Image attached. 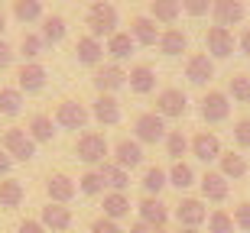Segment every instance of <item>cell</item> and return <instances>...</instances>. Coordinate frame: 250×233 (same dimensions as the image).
I'll return each instance as SVG.
<instances>
[{
	"instance_id": "obj_1",
	"label": "cell",
	"mask_w": 250,
	"mask_h": 233,
	"mask_svg": "<svg viewBox=\"0 0 250 233\" xmlns=\"http://www.w3.org/2000/svg\"><path fill=\"white\" fill-rule=\"evenodd\" d=\"M117 7L107 3V0H94L91 10H88V29H91L94 39H107L117 33Z\"/></svg>"
},
{
	"instance_id": "obj_2",
	"label": "cell",
	"mask_w": 250,
	"mask_h": 233,
	"mask_svg": "<svg viewBox=\"0 0 250 233\" xmlns=\"http://www.w3.org/2000/svg\"><path fill=\"white\" fill-rule=\"evenodd\" d=\"M75 156L82 159L84 165H101V162H107V156H111V143L104 140V133L88 130L75 143Z\"/></svg>"
},
{
	"instance_id": "obj_3",
	"label": "cell",
	"mask_w": 250,
	"mask_h": 233,
	"mask_svg": "<svg viewBox=\"0 0 250 233\" xmlns=\"http://www.w3.org/2000/svg\"><path fill=\"white\" fill-rule=\"evenodd\" d=\"M166 133H169L166 120H163L156 110H146L133 120V140H137L140 146H143V143H146V146H156V143L166 140Z\"/></svg>"
},
{
	"instance_id": "obj_4",
	"label": "cell",
	"mask_w": 250,
	"mask_h": 233,
	"mask_svg": "<svg viewBox=\"0 0 250 233\" xmlns=\"http://www.w3.org/2000/svg\"><path fill=\"white\" fill-rule=\"evenodd\" d=\"M0 149L7 152L13 162H29V159L36 156V143H33V136L23 126H10L3 133V140H0Z\"/></svg>"
},
{
	"instance_id": "obj_5",
	"label": "cell",
	"mask_w": 250,
	"mask_h": 233,
	"mask_svg": "<svg viewBox=\"0 0 250 233\" xmlns=\"http://www.w3.org/2000/svg\"><path fill=\"white\" fill-rule=\"evenodd\" d=\"M156 113L163 120H179L188 113V94L182 88H163L156 94Z\"/></svg>"
},
{
	"instance_id": "obj_6",
	"label": "cell",
	"mask_w": 250,
	"mask_h": 233,
	"mask_svg": "<svg viewBox=\"0 0 250 233\" xmlns=\"http://www.w3.org/2000/svg\"><path fill=\"white\" fill-rule=\"evenodd\" d=\"M52 120H56V126H62V130H84L88 120H91V110H88L82 101H59Z\"/></svg>"
},
{
	"instance_id": "obj_7",
	"label": "cell",
	"mask_w": 250,
	"mask_h": 233,
	"mask_svg": "<svg viewBox=\"0 0 250 233\" xmlns=\"http://www.w3.org/2000/svg\"><path fill=\"white\" fill-rule=\"evenodd\" d=\"M188 152H192L195 159H202L205 165H211V162H218L221 159V140H218V133L211 130H202V133H195L192 140H188Z\"/></svg>"
},
{
	"instance_id": "obj_8",
	"label": "cell",
	"mask_w": 250,
	"mask_h": 233,
	"mask_svg": "<svg viewBox=\"0 0 250 233\" xmlns=\"http://www.w3.org/2000/svg\"><path fill=\"white\" fill-rule=\"evenodd\" d=\"M205 123H224L231 117V97L224 91H208L202 97V107H198Z\"/></svg>"
},
{
	"instance_id": "obj_9",
	"label": "cell",
	"mask_w": 250,
	"mask_h": 233,
	"mask_svg": "<svg viewBox=\"0 0 250 233\" xmlns=\"http://www.w3.org/2000/svg\"><path fill=\"white\" fill-rule=\"evenodd\" d=\"M94 88H98V94H117L127 84V72H124L117 62H111V65H98L91 75Z\"/></svg>"
},
{
	"instance_id": "obj_10",
	"label": "cell",
	"mask_w": 250,
	"mask_h": 233,
	"mask_svg": "<svg viewBox=\"0 0 250 233\" xmlns=\"http://www.w3.org/2000/svg\"><path fill=\"white\" fill-rule=\"evenodd\" d=\"M88 110H91V117L101 123V126H117V123L124 120L121 101H117L114 94H98V97H94V104L88 107Z\"/></svg>"
},
{
	"instance_id": "obj_11",
	"label": "cell",
	"mask_w": 250,
	"mask_h": 233,
	"mask_svg": "<svg viewBox=\"0 0 250 233\" xmlns=\"http://www.w3.org/2000/svg\"><path fill=\"white\" fill-rule=\"evenodd\" d=\"M78 195V185L75 178H68L65 172H52L46 178V197L52 204H72V197Z\"/></svg>"
},
{
	"instance_id": "obj_12",
	"label": "cell",
	"mask_w": 250,
	"mask_h": 233,
	"mask_svg": "<svg viewBox=\"0 0 250 233\" xmlns=\"http://www.w3.org/2000/svg\"><path fill=\"white\" fill-rule=\"evenodd\" d=\"M46 81H49V75L39 62H23V65L17 68V88L23 94H39L46 88Z\"/></svg>"
},
{
	"instance_id": "obj_13",
	"label": "cell",
	"mask_w": 250,
	"mask_h": 233,
	"mask_svg": "<svg viewBox=\"0 0 250 233\" xmlns=\"http://www.w3.org/2000/svg\"><path fill=\"white\" fill-rule=\"evenodd\" d=\"M234 33L231 29H224V26H211L208 33H205V52L211 58H228L234 55Z\"/></svg>"
},
{
	"instance_id": "obj_14",
	"label": "cell",
	"mask_w": 250,
	"mask_h": 233,
	"mask_svg": "<svg viewBox=\"0 0 250 233\" xmlns=\"http://www.w3.org/2000/svg\"><path fill=\"white\" fill-rule=\"evenodd\" d=\"M111 162H117L121 168H137L143 165V146H140L137 140H130V136H124V140H117L111 146Z\"/></svg>"
},
{
	"instance_id": "obj_15",
	"label": "cell",
	"mask_w": 250,
	"mask_h": 233,
	"mask_svg": "<svg viewBox=\"0 0 250 233\" xmlns=\"http://www.w3.org/2000/svg\"><path fill=\"white\" fill-rule=\"evenodd\" d=\"M244 0H211V17H214V26H237L244 23Z\"/></svg>"
},
{
	"instance_id": "obj_16",
	"label": "cell",
	"mask_w": 250,
	"mask_h": 233,
	"mask_svg": "<svg viewBox=\"0 0 250 233\" xmlns=\"http://www.w3.org/2000/svg\"><path fill=\"white\" fill-rule=\"evenodd\" d=\"M137 214H140V220H143L146 227H166L169 224V204H163L159 197L143 195L137 201Z\"/></svg>"
},
{
	"instance_id": "obj_17",
	"label": "cell",
	"mask_w": 250,
	"mask_h": 233,
	"mask_svg": "<svg viewBox=\"0 0 250 233\" xmlns=\"http://www.w3.org/2000/svg\"><path fill=\"white\" fill-rule=\"evenodd\" d=\"M176 220L179 227H202L208 220V207L202 197H182L176 204Z\"/></svg>"
},
{
	"instance_id": "obj_18",
	"label": "cell",
	"mask_w": 250,
	"mask_h": 233,
	"mask_svg": "<svg viewBox=\"0 0 250 233\" xmlns=\"http://www.w3.org/2000/svg\"><path fill=\"white\" fill-rule=\"evenodd\" d=\"M198 185H202V201H211V204H221V201H228V195H231L228 178H224L221 172H211V168L198 178Z\"/></svg>"
},
{
	"instance_id": "obj_19",
	"label": "cell",
	"mask_w": 250,
	"mask_h": 233,
	"mask_svg": "<svg viewBox=\"0 0 250 233\" xmlns=\"http://www.w3.org/2000/svg\"><path fill=\"white\" fill-rule=\"evenodd\" d=\"M75 58H78V65L98 68L104 62V42L94 39L91 33H88V36H78V42H75Z\"/></svg>"
},
{
	"instance_id": "obj_20",
	"label": "cell",
	"mask_w": 250,
	"mask_h": 233,
	"mask_svg": "<svg viewBox=\"0 0 250 233\" xmlns=\"http://www.w3.org/2000/svg\"><path fill=\"white\" fill-rule=\"evenodd\" d=\"M186 78L192 84H208L214 78V58L208 52H195L186 58Z\"/></svg>"
},
{
	"instance_id": "obj_21",
	"label": "cell",
	"mask_w": 250,
	"mask_h": 233,
	"mask_svg": "<svg viewBox=\"0 0 250 233\" xmlns=\"http://www.w3.org/2000/svg\"><path fill=\"white\" fill-rule=\"evenodd\" d=\"M39 224L46 227V230H52V233H65L72 227V207L68 204H52V201H49V204L42 207V214H39Z\"/></svg>"
},
{
	"instance_id": "obj_22",
	"label": "cell",
	"mask_w": 250,
	"mask_h": 233,
	"mask_svg": "<svg viewBox=\"0 0 250 233\" xmlns=\"http://www.w3.org/2000/svg\"><path fill=\"white\" fill-rule=\"evenodd\" d=\"M127 84H130V91L133 94H153L156 91V68L153 65H133L127 72Z\"/></svg>"
},
{
	"instance_id": "obj_23",
	"label": "cell",
	"mask_w": 250,
	"mask_h": 233,
	"mask_svg": "<svg viewBox=\"0 0 250 233\" xmlns=\"http://www.w3.org/2000/svg\"><path fill=\"white\" fill-rule=\"evenodd\" d=\"M159 52L163 55H169V58H176V55H182V52H188V36L182 33L179 26H166L163 33H159Z\"/></svg>"
},
{
	"instance_id": "obj_24",
	"label": "cell",
	"mask_w": 250,
	"mask_h": 233,
	"mask_svg": "<svg viewBox=\"0 0 250 233\" xmlns=\"http://www.w3.org/2000/svg\"><path fill=\"white\" fill-rule=\"evenodd\" d=\"M127 33L133 36L137 46H156L159 42V29H156V19L153 17H133Z\"/></svg>"
},
{
	"instance_id": "obj_25",
	"label": "cell",
	"mask_w": 250,
	"mask_h": 233,
	"mask_svg": "<svg viewBox=\"0 0 250 233\" xmlns=\"http://www.w3.org/2000/svg\"><path fill=\"white\" fill-rule=\"evenodd\" d=\"M133 49H137V42H133V36L130 33H124V29H117L114 36H107V46H104V55H111L117 65L121 62H127L130 55H133Z\"/></svg>"
},
{
	"instance_id": "obj_26",
	"label": "cell",
	"mask_w": 250,
	"mask_h": 233,
	"mask_svg": "<svg viewBox=\"0 0 250 233\" xmlns=\"http://www.w3.org/2000/svg\"><path fill=\"white\" fill-rule=\"evenodd\" d=\"M26 133L33 136V143H52L56 140V120L49 117V113H33L26 123Z\"/></svg>"
},
{
	"instance_id": "obj_27",
	"label": "cell",
	"mask_w": 250,
	"mask_h": 233,
	"mask_svg": "<svg viewBox=\"0 0 250 233\" xmlns=\"http://www.w3.org/2000/svg\"><path fill=\"white\" fill-rule=\"evenodd\" d=\"M98 172H101V178H104V188H111V191H127V185H130V172L127 168H121L117 162H101L98 165Z\"/></svg>"
},
{
	"instance_id": "obj_28",
	"label": "cell",
	"mask_w": 250,
	"mask_h": 233,
	"mask_svg": "<svg viewBox=\"0 0 250 233\" xmlns=\"http://www.w3.org/2000/svg\"><path fill=\"white\" fill-rule=\"evenodd\" d=\"M218 172H221L228 181H237V178H244L247 175V159L241 156V152H234V149H228V152H221V159H218Z\"/></svg>"
},
{
	"instance_id": "obj_29",
	"label": "cell",
	"mask_w": 250,
	"mask_h": 233,
	"mask_svg": "<svg viewBox=\"0 0 250 233\" xmlns=\"http://www.w3.org/2000/svg\"><path fill=\"white\" fill-rule=\"evenodd\" d=\"M182 13V0H149V17L156 19V23H166L172 26Z\"/></svg>"
},
{
	"instance_id": "obj_30",
	"label": "cell",
	"mask_w": 250,
	"mask_h": 233,
	"mask_svg": "<svg viewBox=\"0 0 250 233\" xmlns=\"http://www.w3.org/2000/svg\"><path fill=\"white\" fill-rule=\"evenodd\" d=\"M130 197L127 191H107L104 195V217H111V220H121V217H130Z\"/></svg>"
},
{
	"instance_id": "obj_31",
	"label": "cell",
	"mask_w": 250,
	"mask_h": 233,
	"mask_svg": "<svg viewBox=\"0 0 250 233\" xmlns=\"http://www.w3.org/2000/svg\"><path fill=\"white\" fill-rule=\"evenodd\" d=\"M65 33H68V23H65V17H59V13H52V17H42V42L46 46H59L65 39Z\"/></svg>"
},
{
	"instance_id": "obj_32",
	"label": "cell",
	"mask_w": 250,
	"mask_h": 233,
	"mask_svg": "<svg viewBox=\"0 0 250 233\" xmlns=\"http://www.w3.org/2000/svg\"><path fill=\"white\" fill-rule=\"evenodd\" d=\"M23 197H26V191H23V185H20L17 178H0V207H7V211H13V207L23 204Z\"/></svg>"
},
{
	"instance_id": "obj_33",
	"label": "cell",
	"mask_w": 250,
	"mask_h": 233,
	"mask_svg": "<svg viewBox=\"0 0 250 233\" xmlns=\"http://www.w3.org/2000/svg\"><path fill=\"white\" fill-rule=\"evenodd\" d=\"M140 185H143V191H146L149 197H159V191L169 185V175L163 165H146V172H143V178H140Z\"/></svg>"
},
{
	"instance_id": "obj_34",
	"label": "cell",
	"mask_w": 250,
	"mask_h": 233,
	"mask_svg": "<svg viewBox=\"0 0 250 233\" xmlns=\"http://www.w3.org/2000/svg\"><path fill=\"white\" fill-rule=\"evenodd\" d=\"M166 175H169V185L172 188H179V191H186V188H192L195 185V168L188 165V162H172V165L166 168Z\"/></svg>"
},
{
	"instance_id": "obj_35",
	"label": "cell",
	"mask_w": 250,
	"mask_h": 233,
	"mask_svg": "<svg viewBox=\"0 0 250 233\" xmlns=\"http://www.w3.org/2000/svg\"><path fill=\"white\" fill-rule=\"evenodd\" d=\"M13 17H17V23H23V26L42 19V0H13Z\"/></svg>"
},
{
	"instance_id": "obj_36",
	"label": "cell",
	"mask_w": 250,
	"mask_h": 233,
	"mask_svg": "<svg viewBox=\"0 0 250 233\" xmlns=\"http://www.w3.org/2000/svg\"><path fill=\"white\" fill-rule=\"evenodd\" d=\"M23 110V91L20 88H0V117H17Z\"/></svg>"
},
{
	"instance_id": "obj_37",
	"label": "cell",
	"mask_w": 250,
	"mask_h": 233,
	"mask_svg": "<svg viewBox=\"0 0 250 233\" xmlns=\"http://www.w3.org/2000/svg\"><path fill=\"white\" fill-rule=\"evenodd\" d=\"M224 94H228L234 104H250V75H231Z\"/></svg>"
},
{
	"instance_id": "obj_38",
	"label": "cell",
	"mask_w": 250,
	"mask_h": 233,
	"mask_svg": "<svg viewBox=\"0 0 250 233\" xmlns=\"http://www.w3.org/2000/svg\"><path fill=\"white\" fill-rule=\"evenodd\" d=\"M42 49H46V42H42L39 33H23V39H20V55L26 58V62H36L42 55Z\"/></svg>"
},
{
	"instance_id": "obj_39",
	"label": "cell",
	"mask_w": 250,
	"mask_h": 233,
	"mask_svg": "<svg viewBox=\"0 0 250 233\" xmlns=\"http://www.w3.org/2000/svg\"><path fill=\"white\" fill-rule=\"evenodd\" d=\"M163 143H166V156H172V162H179L188 152V136L182 130H169Z\"/></svg>"
},
{
	"instance_id": "obj_40",
	"label": "cell",
	"mask_w": 250,
	"mask_h": 233,
	"mask_svg": "<svg viewBox=\"0 0 250 233\" xmlns=\"http://www.w3.org/2000/svg\"><path fill=\"white\" fill-rule=\"evenodd\" d=\"M78 191H82V195H88V197L104 195V178H101V172H98V168H88V172L78 178Z\"/></svg>"
},
{
	"instance_id": "obj_41",
	"label": "cell",
	"mask_w": 250,
	"mask_h": 233,
	"mask_svg": "<svg viewBox=\"0 0 250 233\" xmlns=\"http://www.w3.org/2000/svg\"><path fill=\"white\" fill-rule=\"evenodd\" d=\"M208 233H234V217L228 211H211L208 214Z\"/></svg>"
},
{
	"instance_id": "obj_42",
	"label": "cell",
	"mask_w": 250,
	"mask_h": 233,
	"mask_svg": "<svg viewBox=\"0 0 250 233\" xmlns=\"http://www.w3.org/2000/svg\"><path fill=\"white\" fill-rule=\"evenodd\" d=\"M234 146L237 149H250V117H241L234 123Z\"/></svg>"
},
{
	"instance_id": "obj_43",
	"label": "cell",
	"mask_w": 250,
	"mask_h": 233,
	"mask_svg": "<svg viewBox=\"0 0 250 233\" xmlns=\"http://www.w3.org/2000/svg\"><path fill=\"white\" fill-rule=\"evenodd\" d=\"M234 227L237 230H244V233H250V201H241V204L234 207Z\"/></svg>"
},
{
	"instance_id": "obj_44",
	"label": "cell",
	"mask_w": 250,
	"mask_h": 233,
	"mask_svg": "<svg viewBox=\"0 0 250 233\" xmlns=\"http://www.w3.org/2000/svg\"><path fill=\"white\" fill-rule=\"evenodd\" d=\"M182 10H186L188 17H205V13H211V0H182Z\"/></svg>"
},
{
	"instance_id": "obj_45",
	"label": "cell",
	"mask_w": 250,
	"mask_h": 233,
	"mask_svg": "<svg viewBox=\"0 0 250 233\" xmlns=\"http://www.w3.org/2000/svg\"><path fill=\"white\" fill-rule=\"evenodd\" d=\"M91 233H124V230H121V224H117V220H111V217L101 214V217L91 224Z\"/></svg>"
},
{
	"instance_id": "obj_46",
	"label": "cell",
	"mask_w": 250,
	"mask_h": 233,
	"mask_svg": "<svg viewBox=\"0 0 250 233\" xmlns=\"http://www.w3.org/2000/svg\"><path fill=\"white\" fill-rule=\"evenodd\" d=\"M17 233H49V230H46L42 224H39V220H33V217H26V220H20Z\"/></svg>"
},
{
	"instance_id": "obj_47",
	"label": "cell",
	"mask_w": 250,
	"mask_h": 233,
	"mask_svg": "<svg viewBox=\"0 0 250 233\" xmlns=\"http://www.w3.org/2000/svg\"><path fill=\"white\" fill-rule=\"evenodd\" d=\"M13 55H17V52H13V46H7V42L0 39V72L13 65Z\"/></svg>"
},
{
	"instance_id": "obj_48",
	"label": "cell",
	"mask_w": 250,
	"mask_h": 233,
	"mask_svg": "<svg viewBox=\"0 0 250 233\" xmlns=\"http://www.w3.org/2000/svg\"><path fill=\"white\" fill-rule=\"evenodd\" d=\"M237 49H241L244 55H247V58H250V26H247V29H244L241 36H237Z\"/></svg>"
},
{
	"instance_id": "obj_49",
	"label": "cell",
	"mask_w": 250,
	"mask_h": 233,
	"mask_svg": "<svg viewBox=\"0 0 250 233\" xmlns=\"http://www.w3.org/2000/svg\"><path fill=\"white\" fill-rule=\"evenodd\" d=\"M10 168H13V159H10L7 152L0 149V178H7V175H10Z\"/></svg>"
},
{
	"instance_id": "obj_50",
	"label": "cell",
	"mask_w": 250,
	"mask_h": 233,
	"mask_svg": "<svg viewBox=\"0 0 250 233\" xmlns=\"http://www.w3.org/2000/svg\"><path fill=\"white\" fill-rule=\"evenodd\" d=\"M179 233H202L198 227H179Z\"/></svg>"
},
{
	"instance_id": "obj_51",
	"label": "cell",
	"mask_w": 250,
	"mask_h": 233,
	"mask_svg": "<svg viewBox=\"0 0 250 233\" xmlns=\"http://www.w3.org/2000/svg\"><path fill=\"white\" fill-rule=\"evenodd\" d=\"M3 29H7V17H3V10H0V36H3Z\"/></svg>"
},
{
	"instance_id": "obj_52",
	"label": "cell",
	"mask_w": 250,
	"mask_h": 233,
	"mask_svg": "<svg viewBox=\"0 0 250 233\" xmlns=\"http://www.w3.org/2000/svg\"><path fill=\"white\" fill-rule=\"evenodd\" d=\"M149 233H169L166 227H149Z\"/></svg>"
}]
</instances>
